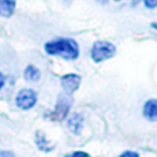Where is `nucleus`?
I'll return each instance as SVG.
<instances>
[{"label": "nucleus", "instance_id": "obj_1", "mask_svg": "<svg viewBox=\"0 0 157 157\" xmlns=\"http://www.w3.org/2000/svg\"><path fill=\"white\" fill-rule=\"evenodd\" d=\"M44 52L52 56H59L64 60H76L80 56L78 43L72 38H55L44 44Z\"/></svg>", "mask_w": 157, "mask_h": 157}, {"label": "nucleus", "instance_id": "obj_19", "mask_svg": "<svg viewBox=\"0 0 157 157\" xmlns=\"http://www.w3.org/2000/svg\"><path fill=\"white\" fill-rule=\"evenodd\" d=\"M66 1H67V0H66Z\"/></svg>", "mask_w": 157, "mask_h": 157}, {"label": "nucleus", "instance_id": "obj_4", "mask_svg": "<svg viewBox=\"0 0 157 157\" xmlns=\"http://www.w3.org/2000/svg\"><path fill=\"white\" fill-rule=\"evenodd\" d=\"M80 85H81V76L77 74L70 72L60 77V86L65 94H69V96L74 94L80 88Z\"/></svg>", "mask_w": 157, "mask_h": 157}, {"label": "nucleus", "instance_id": "obj_5", "mask_svg": "<svg viewBox=\"0 0 157 157\" xmlns=\"http://www.w3.org/2000/svg\"><path fill=\"white\" fill-rule=\"evenodd\" d=\"M69 98H70V96L65 94V93L59 96L58 102L55 104V108L52 112V119H54V120H63V119L67 118V113H69L70 104H71V101Z\"/></svg>", "mask_w": 157, "mask_h": 157}, {"label": "nucleus", "instance_id": "obj_12", "mask_svg": "<svg viewBox=\"0 0 157 157\" xmlns=\"http://www.w3.org/2000/svg\"><path fill=\"white\" fill-rule=\"evenodd\" d=\"M144 5L146 9L153 10L157 7V0H144Z\"/></svg>", "mask_w": 157, "mask_h": 157}, {"label": "nucleus", "instance_id": "obj_15", "mask_svg": "<svg viewBox=\"0 0 157 157\" xmlns=\"http://www.w3.org/2000/svg\"><path fill=\"white\" fill-rule=\"evenodd\" d=\"M0 157H13V155L11 152H1Z\"/></svg>", "mask_w": 157, "mask_h": 157}, {"label": "nucleus", "instance_id": "obj_7", "mask_svg": "<svg viewBox=\"0 0 157 157\" xmlns=\"http://www.w3.org/2000/svg\"><path fill=\"white\" fill-rule=\"evenodd\" d=\"M83 128V117L78 113H72L71 115L67 117V129L75 134L78 135L82 131Z\"/></svg>", "mask_w": 157, "mask_h": 157}, {"label": "nucleus", "instance_id": "obj_3", "mask_svg": "<svg viewBox=\"0 0 157 157\" xmlns=\"http://www.w3.org/2000/svg\"><path fill=\"white\" fill-rule=\"evenodd\" d=\"M38 102L37 93L31 88H21L15 96V104L21 110L32 109Z\"/></svg>", "mask_w": 157, "mask_h": 157}, {"label": "nucleus", "instance_id": "obj_16", "mask_svg": "<svg viewBox=\"0 0 157 157\" xmlns=\"http://www.w3.org/2000/svg\"><path fill=\"white\" fill-rule=\"evenodd\" d=\"M150 26H151V27H152L153 29H156V31H157V22H152V23H151Z\"/></svg>", "mask_w": 157, "mask_h": 157}, {"label": "nucleus", "instance_id": "obj_8", "mask_svg": "<svg viewBox=\"0 0 157 157\" xmlns=\"http://www.w3.org/2000/svg\"><path fill=\"white\" fill-rule=\"evenodd\" d=\"M16 9V0H0V16L9 18L13 15Z\"/></svg>", "mask_w": 157, "mask_h": 157}, {"label": "nucleus", "instance_id": "obj_17", "mask_svg": "<svg viewBox=\"0 0 157 157\" xmlns=\"http://www.w3.org/2000/svg\"><path fill=\"white\" fill-rule=\"evenodd\" d=\"M97 2H99V4H107L108 0H97Z\"/></svg>", "mask_w": 157, "mask_h": 157}, {"label": "nucleus", "instance_id": "obj_18", "mask_svg": "<svg viewBox=\"0 0 157 157\" xmlns=\"http://www.w3.org/2000/svg\"><path fill=\"white\" fill-rule=\"evenodd\" d=\"M114 1H120V0H114Z\"/></svg>", "mask_w": 157, "mask_h": 157}, {"label": "nucleus", "instance_id": "obj_9", "mask_svg": "<svg viewBox=\"0 0 157 157\" xmlns=\"http://www.w3.org/2000/svg\"><path fill=\"white\" fill-rule=\"evenodd\" d=\"M34 141H36V145L37 147L40 150V151H44V152H49L53 150V145L49 144L47 136L44 135L43 131L38 130L36 131V135H34Z\"/></svg>", "mask_w": 157, "mask_h": 157}, {"label": "nucleus", "instance_id": "obj_2", "mask_svg": "<svg viewBox=\"0 0 157 157\" xmlns=\"http://www.w3.org/2000/svg\"><path fill=\"white\" fill-rule=\"evenodd\" d=\"M115 54H117V47L112 42H108L104 39L96 40L90 49V56L92 61L96 64L109 60Z\"/></svg>", "mask_w": 157, "mask_h": 157}, {"label": "nucleus", "instance_id": "obj_11", "mask_svg": "<svg viewBox=\"0 0 157 157\" xmlns=\"http://www.w3.org/2000/svg\"><path fill=\"white\" fill-rule=\"evenodd\" d=\"M64 157H91V155L85 151H72L70 153H66Z\"/></svg>", "mask_w": 157, "mask_h": 157}, {"label": "nucleus", "instance_id": "obj_6", "mask_svg": "<svg viewBox=\"0 0 157 157\" xmlns=\"http://www.w3.org/2000/svg\"><path fill=\"white\" fill-rule=\"evenodd\" d=\"M142 115L150 121H157V98H150L144 103Z\"/></svg>", "mask_w": 157, "mask_h": 157}, {"label": "nucleus", "instance_id": "obj_10", "mask_svg": "<svg viewBox=\"0 0 157 157\" xmlns=\"http://www.w3.org/2000/svg\"><path fill=\"white\" fill-rule=\"evenodd\" d=\"M23 77L26 81H31V82H37L40 78V71L36 65H27L23 70Z\"/></svg>", "mask_w": 157, "mask_h": 157}, {"label": "nucleus", "instance_id": "obj_13", "mask_svg": "<svg viewBox=\"0 0 157 157\" xmlns=\"http://www.w3.org/2000/svg\"><path fill=\"white\" fill-rule=\"evenodd\" d=\"M118 157H140V155L136 151H124Z\"/></svg>", "mask_w": 157, "mask_h": 157}, {"label": "nucleus", "instance_id": "obj_14", "mask_svg": "<svg viewBox=\"0 0 157 157\" xmlns=\"http://www.w3.org/2000/svg\"><path fill=\"white\" fill-rule=\"evenodd\" d=\"M5 76H4V74L0 71V90H2V87L5 86Z\"/></svg>", "mask_w": 157, "mask_h": 157}]
</instances>
